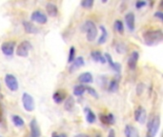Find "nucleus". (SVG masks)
<instances>
[{
	"label": "nucleus",
	"instance_id": "nucleus-14",
	"mask_svg": "<svg viewBox=\"0 0 163 137\" xmlns=\"http://www.w3.org/2000/svg\"><path fill=\"white\" fill-rule=\"evenodd\" d=\"M30 129H31V137H40L41 131L38 126L36 119H33L30 123Z\"/></svg>",
	"mask_w": 163,
	"mask_h": 137
},
{
	"label": "nucleus",
	"instance_id": "nucleus-2",
	"mask_svg": "<svg viewBox=\"0 0 163 137\" xmlns=\"http://www.w3.org/2000/svg\"><path fill=\"white\" fill-rule=\"evenodd\" d=\"M160 127V116L154 115L148 120L146 137H156Z\"/></svg>",
	"mask_w": 163,
	"mask_h": 137
},
{
	"label": "nucleus",
	"instance_id": "nucleus-16",
	"mask_svg": "<svg viewBox=\"0 0 163 137\" xmlns=\"http://www.w3.org/2000/svg\"><path fill=\"white\" fill-rule=\"evenodd\" d=\"M99 119L101 121V123L105 124V125H114L115 124V116L112 113H109V114H100L99 115Z\"/></svg>",
	"mask_w": 163,
	"mask_h": 137
},
{
	"label": "nucleus",
	"instance_id": "nucleus-4",
	"mask_svg": "<svg viewBox=\"0 0 163 137\" xmlns=\"http://www.w3.org/2000/svg\"><path fill=\"white\" fill-rule=\"evenodd\" d=\"M32 49V43L29 40H24L18 44L16 49V54L20 57H27Z\"/></svg>",
	"mask_w": 163,
	"mask_h": 137
},
{
	"label": "nucleus",
	"instance_id": "nucleus-31",
	"mask_svg": "<svg viewBox=\"0 0 163 137\" xmlns=\"http://www.w3.org/2000/svg\"><path fill=\"white\" fill-rule=\"evenodd\" d=\"M80 5L85 9H91L94 5V1L93 0H83V1H81Z\"/></svg>",
	"mask_w": 163,
	"mask_h": 137
},
{
	"label": "nucleus",
	"instance_id": "nucleus-18",
	"mask_svg": "<svg viewBox=\"0 0 163 137\" xmlns=\"http://www.w3.org/2000/svg\"><path fill=\"white\" fill-rule=\"evenodd\" d=\"M53 99H54L55 103H56V104H61L62 102H64L65 99H66L65 91H56L53 94Z\"/></svg>",
	"mask_w": 163,
	"mask_h": 137
},
{
	"label": "nucleus",
	"instance_id": "nucleus-13",
	"mask_svg": "<svg viewBox=\"0 0 163 137\" xmlns=\"http://www.w3.org/2000/svg\"><path fill=\"white\" fill-rule=\"evenodd\" d=\"M104 57H105V59H106V62H108V64L110 65V67H111L112 70H114L116 72L120 73V71H121V64H120V63H117V62H115L114 60H112L111 54H107V53L104 54Z\"/></svg>",
	"mask_w": 163,
	"mask_h": 137
},
{
	"label": "nucleus",
	"instance_id": "nucleus-15",
	"mask_svg": "<svg viewBox=\"0 0 163 137\" xmlns=\"http://www.w3.org/2000/svg\"><path fill=\"white\" fill-rule=\"evenodd\" d=\"M124 133L126 137H140L137 129L132 125H126L124 129Z\"/></svg>",
	"mask_w": 163,
	"mask_h": 137
},
{
	"label": "nucleus",
	"instance_id": "nucleus-3",
	"mask_svg": "<svg viewBox=\"0 0 163 137\" xmlns=\"http://www.w3.org/2000/svg\"><path fill=\"white\" fill-rule=\"evenodd\" d=\"M82 32H86L87 40L90 41V42L94 41L96 38L97 33H98L95 24L92 20H87L84 22L83 26H82Z\"/></svg>",
	"mask_w": 163,
	"mask_h": 137
},
{
	"label": "nucleus",
	"instance_id": "nucleus-9",
	"mask_svg": "<svg viewBox=\"0 0 163 137\" xmlns=\"http://www.w3.org/2000/svg\"><path fill=\"white\" fill-rule=\"evenodd\" d=\"M134 119L136 122H139L140 124H144L146 122V119H147V113L144 108L142 107H139L135 111H134Z\"/></svg>",
	"mask_w": 163,
	"mask_h": 137
},
{
	"label": "nucleus",
	"instance_id": "nucleus-17",
	"mask_svg": "<svg viewBox=\"0 0 163 137\" xmlns=\"http://www.w3.org/2000/svg\"><path fill=\"white\" fill-rule=\"evenodd\" d=\"M78 81L82 84H91V83H93L94 78H93V75H92L91 72L86 71V72L81 73L78 76Z\"/></svg>",
	"mask_w": 163,
	"mask_h": 137
},
{
	"label": "nucleus",
	"instance_id": "nucleus-30",
	"mask_svg": "<svg viewBox=\"0 0 163 137\" xmlns=\"http://www.w3.org/2000/svg\"><path fill=\"white\" fill-rule=\"evenodd\" d=\"M86 92H87L88 93H89L91 96H93L94 98H95V99H98V98H99V95H98L97 92H96L94 88H92V87L86 86Z\"/></svg>",
	"mask_w": 163,
	"mask_h": 137
},
{
	"label": "nucleus",
	"instance_id": "nucleus-12",
	"mask_svg": "<svg viewBox=\"0 0 163 137\" xmlns=\"http://www.w3.org/2000/svg\"><path fill=\"white\" fill-rule=\"evenodd\" d=\"M84 65H85V60H84L83 56H78L71 63L69 71H70V72H73V71H76L77 70H78L79 68L83 67Z\"/></svg>",
	"mask_w": 163,
	"mask_h": 137
},
{
	"label": "nucleus",
	"instance_id": "nucleus-39",
	"mask_svg": "<svg viewBox=\"0 0 163 137\" xmlns=\"http://www.w3.org/2000/svg\"><path fill=\"white\" fill-rule=\"evenodd\" d=\"M95 137H101V135H100V134H96V136Z\"/></svg>",
	"mask_w": 163,
	"mask_h": 137
},
{
	"label": "nucleus",
	"instance_id": "nucleus-32",
	"mask_svg": "<svg viewBox=\"0 0 163 137\" xmlns=\"http://www.w3.org/2000/svg\"><path fill=\"white\" fill-rule=\"evenodd\" d=\"M143 90H144V84L143 83H139L136 87V93H137V95H140L143 92Z\"/></svg>",
	"mask_w": 163,
	"mask_h": 137
},
{
	"label": "nucleus",
	"instance_id": "nucleus-29",
	"mask_svg": "<svg viewBox=\"0 0 163 137\" xmlns=\"http://www.w3.org/2000/svg\"><path fill=\"white\" fill-rule=\"evenodd\" d=\"M76 59V48L72 46L69 49V56H68V63L71 64L72 62Z\"/></svg>",
	"mask_w": 163,
	"mask_h": 137
},
{
	"label": "nucleus",
	"instance_id": "nucleus-10",
	"mask_svg": "<svg viewBox=\"0 0 163 137\" xmlns=\"http://www.w3.org/2000/svg\"><path fill=\"white\" fill-rule=\"evenodd\" d=\"M125 23H126V26L128 27V29L133 32L134 31L135 28V16L134 14L132 11L128 12V14L125 15Z\"/></svg>",
	"mask_w": 163,
	"mask_h": 137
},
{
	"label": "nucleus",
	"instance_id": "nucleus-23",
	"mask_svg": "<svg viewBox=\"0 0 163 137\" xmlns=\"http://www.w3.org/2000/svg\"><path fill=\"white\" fill-rule=\"evenodd\" d=\"M91 57L95 62H99V63H101V64L106 63L105 57L102 55L101 52H99V51H93L91 53Z\"/></svg>",
	"mask_w": 163,
	"mask_h": 137
},
{
	"label": "nucleus",
	"instance_id": "nucleus-33",
	"mask_svg": "<svg viewBox=\"0 0 163 137\" xmlns=\"http://www.w3.org/2000/svg\"><path fill=\"white\" fill-rule=\"evenodd\" d=\"M148 3L146 1H142V0H139V1L135 2V8L136 9H141L143 8L144 6H146Z\"/></svg>",
	"mask_w": 163,
	"mask_h": 137
},
{
	"label": "nucleus",
	"instance_id": "nucleus-11",
	"mask_svg": "<svg viewBox=\"0 0 163 137\" xmlns=\"http://www.w3.org/2000/svg\"><path fill=\"white\" fill-rule=\"evenodd\" d=\"M139 59V53L137 51H134L128 58V67L131 70H135Z\"/></svg>",
	"mask_w": 163,
	"mask_h": 137
},
{
	"label": "nucleus",
	"instance_id": "nucleus-7",
	"mask_svg": "<svg viewBox=\"0 0 163 137\" xmlns=\"http://www.w3.org/2000/svg\"><path fill=\"white\" fill-rule=\"evenodd\" d=\"M15 46H16V43L15 41H6L1 45V51L5 55L11 56L14 54Z\"/></svg>",
	"mask_w": 163,
	"mask_h": 137
},
{
	"label": "nucleus",
	"instance_id": "nucleus-21",
	"mask_svg": "<svg viewBox=\"0 0 163 137\" xmlns=\"http://www.w3.org/2000/svg\"><path fill=\"white\" fill-rule=\"evenodd\" d=\"M84 113H85V118L86 121L89 124H94L96 120V116L95 114L94 111L90 108H85L84 109Z\"/></svg>",
	"mask_w": 163,
	"mask_h": 137
},
{
	"label": "nucleus",
	"instance_id": "nucleus-36",
	"mask_svg": "<svg viewBox=\"0 0 163 137\" xmlns=\"http://www.w3.org/2000/svg\"><path fill=\"white\" fill-rule=\"evenodd\" d=\"M108 137H116V131H115V130L111 129V130L109 131Z\"/></svg>",
	"mask_w": 163,
	"mask_h": 137
},
{
	"label": "nucleus",
	"instance_id": "nucleus-22",
	"mask_svg": "<svg viewBox=\"0 0 163 137\" xmlns=\"http://www.w3.org/2000/svg\"><path fill=\"white\" fill-rule=\"evenodd\" d=\"M119 88V77L112 78L108 84V91L110 92H117Z\"/></svg>",
	"mask_w": 163,
	"mask_h": 137
},
{
	"label": "nucleus",
	"instance_id": "nucleus-1",
	"mask_svg": "<svg viewBox=\"0 0 163 137\" xmlns=\"http://www.w3.org/2000/svg\"><path fill=\"white\" fill-rule=\"evenodd\" d=\"M144 43L148 46H156L163 40L161 30H148L143 32Z\"/></svg>",
	"mask_w": 163,
	"mask_h": 137
},
{
	"label": "nucleus",
	"instance_id": "nucleus-38",
	"mask_svg": "<svg viewBox=\"0 0 163 137\" xmlns=\"http://www.w3.org/2000/svg\"><path fill=\"white\" fill-rule=\"evenodd\" d=\"M74 137H90L89 135H87L85 133H79V134H77Z\"/></svg>",
	"mask_w": 163,
	"mask_h": 137
},
{
	"label": "nucleus",
	"instance_id": "nucleus-24",
	"mask_svg": "<svg viewBox=\"0 0 163 137\" xmlns=\"http://www.w3.org/2000/svg\"><path fill=\"white\" fill-rule=\"evenodd\" d=\"M76 105V101H74V98L73 96H68L67 99H65L64 101V109L67 111H72Z\"/></svg>",
	"mask_w": 163,
	"mask_h": 137
},
{
	"label": "nucleus",
	"instance_id": "nucleus-35",
	"mask_svg": "<svg viewBox=\"0 0 163 137\" xmlns=\"http://www.w3.org/2000/svg\"><path fill=\"white\" fill-rule=\"evenodd\" d=\"M52 137H67V135L64 134V133H58V132L55 131V132H53Z\"/></svg>",
	"mask_w": 163,
	"mask_h": 137
},
{
	"label": "nucleus",
	"instance_id": "nucleus-25",
	"mask_svg": "<svg viewBox=\"0 0 163 137\" xmlns=\"http://www.w3.org/2000/svg\"><path fill=\"white\" fill-rule=\"evenodd\" d=\"M99 29L101 30V35H100V37L98 38V41H97V43L98 44H104V43H106V41H107V39H108V32H107V30H106V28L104 27V26H99Z\"/></svg>",
	"mask_w": 163,
	"mask_h": 137
},
{
	"label": "nucleus",
	"instance_id": "nucleus-19",
	"mask_svg": "<svg viewBox=\"0 0 163 137\" xmlns=\"http://www.w3.org/2000/svg\"><path fill=\"white\" fill-rule=\"evenodd\" d=\"M46 11L49 16L55 17L58 14V8L54 3H47L46 5Z\"/></svg>",
	"mask_w": 163,
	"mask_h": 137
},
{
	"label": "nucleus",
	"instance_id": "nucleus-8",
	"mask_svg": "<svg viewBox=\"0 0 163 137\" xmlns=\"http://www.w3.org/2000/svg\"><path fill=\"white\" fill-rule=\"evenodd\" d=\"M31 20L33 21V22H37L39 24H46L47 21H48V17L43 11L37 10V11H34L32 14Z\"/></svg>",
	"mask_w": 163,
	"mask_h": 137
},
{
	"label": "nucleus",
	"instance_id": "nucleus-34",
	"mask_svg": "<svg viewBox=\"0 0 163 137\" xmlns=\"http://www.w3.org/2000/svg\"><path fill=\"white\" fill-rule=\"evenodd\" d=\"M154 15H155V17H157V18H158V19H160V20H162V19H163V12H162V11H156Z\"/></svg>",
	"mask_w": 163,
	"mask_h": 137
},
{
	"label": "nucleus",
	"instance_id": "nucleus-6",
	"mask_svg": "<svg viewBox=\"0 0 163 137\" xmlns=\"http://www.w3.org/2000/svg\"><path fill=\"white\" fill-rule=\"evenodd\" d=\"M5 84L7 86V88L11 91V92H16L19 88L18 85V81L16 79V77L14 75V74L8 73L5 76Z\"/></svg>",
	"mask_w": 163,
	"mask_h": 137
},
{
	"label": "nucleus",
	"instance_id": "nucleus-37",
	"mask_svg": "<svg viewBox=\"0 0 163 137\" xmlns=\"http://www.w3.org/2000/svg\"><path fill=\"white\" fill-rule=\"evenodd\" d=\"M3 121V109H2V106L1 103H0V124Z\"/></svg>",
	"mask_w": 163,
	"mask_h": 137
},
{
	"label": "nucleus",
	"instance_id": "nucleus-20",
	"mask_svg": "<svg viewBox=\"0 0 163 137\" xmlns=\"http://www.w3.org/2000/svg\"><path fill=\"white\" fill-rule=\"evenodd\" d=\"M23 27H24V30L27 33H30V34H33V33H37L38 32V29H37L34 25L29 21H23Z\"/></svg>",
	"mask_w": 163,
	"mask_h": 137
},
{
	"label": "nucleus",
	"instance_id": "nucleus-5",
	"mask_svg": "<svg viewBox=\"0 0 163 137\" xmlns=\"http://www.w3.org/2000/svg\"><path fill=\"white\" fill-rule=\"evenodd\" d=\"M22 104L23 107L25 109V110L27 111H33L34 109V100H33V97L28 93V92H24L22 94Z\"/></svg>",
	"mask_w": 163,
	"mask_h": 137
},
{
	"label": "nucleus",
	"instance_id": "nucleus-28",
	"mask_svg": "<svg viewBox=\"0 0 163 137\" xmlns=\"http://www.w3.org/2000/svg\"><path fill=\"white\" fill-rule=\"evenodd\" d=\"M115 30L121 34L124 32V25H123V22L121 20L115 21Z\"/></svg>",
	"mask_w": 163,
	"mask_h": 137
},
{
	"label": "nucleus",
	"instance_id": "nucleus-26",
	"mask_svg": "<svg viewBox=\"0 0 163 137\" xmlns=\"http://www.w3.org/2000/svg\"><path fill=\"white\" fill-rule=\"evenodd\" d=\"M86 92V86L79 84L73 88V94L76 96H82Z\"/></svg>",
	"mask_w": 163,
	"mask_h": 137
},
{
	"label": "nucleus",
	"instance_id": "nucleus-27",
	"mask_svg": "<svg viewBox=\"0 0 163 137\" xmlns=\"http://www.w3.org/2000/svg\"><path fill=\"white\" fill-rule=\"evenodd\" d=\"M11 121H12V124H14L16 128H21V127L24 126V124H25L23 118L19 115H12Z\"/></svg>",
	"mask_w": 163,
	"mask_h": 137
}]
</instances>
